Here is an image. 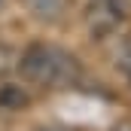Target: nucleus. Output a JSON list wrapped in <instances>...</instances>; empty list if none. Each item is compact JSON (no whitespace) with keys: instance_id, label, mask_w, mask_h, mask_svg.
<instances>
[{"instance_id":"f257e3e1","label":"nucleus","mask_w":131,"mask_h":131,"mask_svg":"<svg viewBox=\"0 0 131 131\" xmlns=\"http://www.w3.org/2000/svg\"><path fill=\"white\" fill-rule=\"evenodd\" d=\"M18 70L28 82L43 85V89H70L82 76L79 61L70 52L49 46V43H31L18 55Z\"/></svg>"},{"instance_id":"f03ea898","label":"nucleus","mask_w":131,"mask_h":131,"mask_svg":"<svg viewBox=\"0 0 131 131\" xmlns=\"http://www.w3.org/2000/svg\"><path fill=\"white\" fill-rule=\"evenodd\" d=\"M122 0H89V12H85V18H89V28L92 34H110L119 28V21H122Z\"/></svg>"},{"instance_id":"7ed1b4c3","label":"nucleus","mask_w":131,"mask_h":131,"mask_svg":"<svg viewBox=\"0 0 131 131\" xmlns=\"http://www.w3.org/2000/svg\"><path fill=\"white\" fill-rule=\"evenodd\" d=\"M31 6L37 9V15L55 18V15H61V9L67 6V0H31Z\"/></svg>"},{"instance_id":"20e7f679","label":"nucleus","mask_w":131,"mask_h":131,"mask_svg":"<svg viewBox=\"0 0 131 131\" xmlns=\"http://www.w3.org/2000/svg\"><path fill=\"white\" fill-rule=\"evenodd\" d=\"M18 67V55L6 46V43H0V76H6L9 70H15Z\"/></svg>"},{"instance_id":"39448f33","label":"nucleus","mask_w":131,"mask_h":131,"mask_svg":"<svg viewBox=\"0 0 131 131\" xmlns=\"http://www.w3.org/2000/svg\"><path fill=\"white\" fill-rule=\"evenodd\" d=\"M119 67L131 76V37L122 43V49H119Z\"/></svg>"},{"instance_id":"423d86ee","label":"nucleus","mask_w":131,"mask_h":131,"mask_svg":"<svg viewBox=\"0 0 131 131\" xmlns=\"http://www.w3.org/2000/svg\"><path fill=\"white\" fill-rule=\"evenodd\" d=\"M49 131H52V128H49Z\"/></svg>"}]
</instances>
